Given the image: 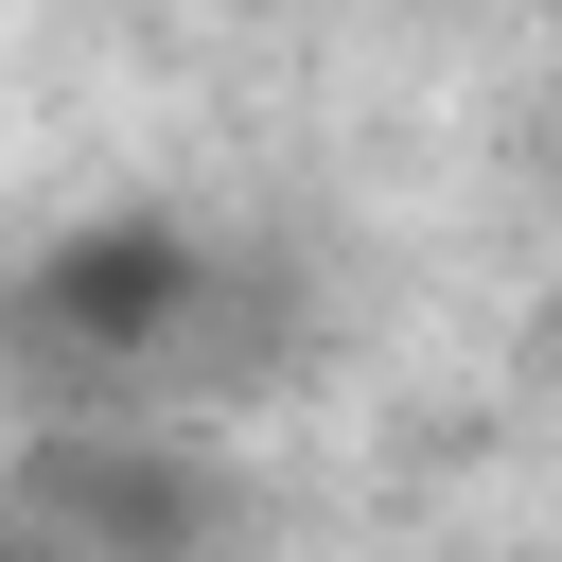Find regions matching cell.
Wrapping results in <instances>:
<instances>
[{
  "instance_id": "obj_1",
  "label": "cell",
  "mask_w": 562,
  "mask_h": 562,
  "mask_svg": "<svg viewBox=\"0 0 562 562\" xmlns=\"http://www.w3.org/2000/svg\"><path fill=\"white\" fill-rule=\"evenodd\" d=\"M35 492H88V509H105V562H140V544L176 562V544L211 527V474H193V457H158V439H140V457H123V439H53V457H35Z\"/></svg>"
},
{
  "instance_id": "obj_2",
  "label": "cell",
  "mask_w": 562,
  "mask_h": 562,
  "mask_svg": "<svg viewBox=\"0 0 562 562\" xmlns=\"http://www.w3.org/2000/svg\"><path fill=\"white\" fill-rule=\"evenodd\" d=\"M53 316H88V334H158V316H176V228H105V246H70V263H53Z\"/></svg>"
}]
</instances>
